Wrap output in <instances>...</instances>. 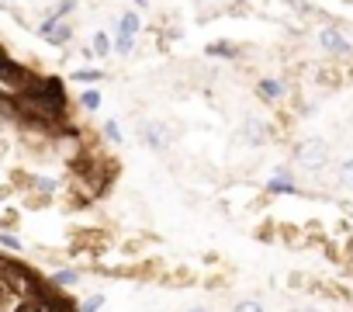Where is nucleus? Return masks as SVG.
<instances>
[{"instance_id":"1","label":"nucleus","mask_w":353,"mask_h":312,"mask_svg":"<svg viewBox=\"0 0 353 312\" xmlns=\"http://www.w3.org/2000/svg\"><path fill=\"white\" fill-rule=\"evenodd\" d=\"M298 164L305 167V170H322V167H329V142L325 139H305L301 146H298Z\"/></svg>"},{"instance_id":"2","label":"nucleus","mask_w":353,"mask_h":312,"mask_svg":"<svg viewBox=\"0 0 353 312\" xmlns=\"http://www.w3.org/2000/svg\"><path fill=\"white\" fill-rule=\"evenodd\" d=\"M319 46H322L325 52H332V56H350V49H353L339 28H322V32H319Z\"/></svg>"},{"instance_id":"3","label":"nucleus","mask_w":353,"mask_h":312,"mask_svg":"<svg viewBox=\"0 0 353 312\" xmlns=\"http://www.w3.org/2000/svg\"><path fill=\"white\" fill-rule=\"evenodd\" d=\"M142 139H145L152 149H166V142H170L166 132L159 128V121H145V125H142Z\"/></svg>"},{"instance_id":"4","label":"nucleus","mask_w":353,"mask_h":312,"mask_svg":"<svg viewBox=\"0 0 353 312\" xmlns=\"http://www.w3.org/2000/svg\"><path fill=\"white\" fill-rule=\"evenodd\" d=\"M243 139H246L250 146H263V142H267V128H263L256 118H246V125H243Z\"/></svg>"},{"instance_id":"5","label":"nucleus","mask_w":353,"mask_h":312,"mask_svg":"<svg viewBox=\"0 0 353 312\" xmlns=\"http://www.w3.org/2000/svg\"><path fill=\"white\" fill-rule=\"evenodd\" d=\"M42 32L49 35V42H59V46L70 39V25H56V18H52V21H46V28H42Z\"/></svg>"},{"instance_id":"6","label":"nucleus","mask_w":353,"mask_h":312,"mask_svg":"<svg viewBox=\"0 0 353 312\" xmlns=\"http://www.w3.org/2000/svg\"><path fill=\"white\" fill-rule=\"evenodd\" d=\"M260 94H263L267 101H277V97L284 94V84H281V80H260Z\"/></svg>"},{"instance_id":"7","label":"nucleus","mask_w":353,"mask_h":312,"mask_svg":"<svg viewBox=\"0 0 353 312\" xmlns=\"http://www.w3.org/2000/svg\"><path fill=\"white\" fill-rule=\"evenodd\" d=\"M339 184L353 191V156H350V160H343V164H339Z\"/></svg>"},{"instance_id":"8","label":"nucleus","mask_w":353,"mask_h":312,"mask_svg":"<svg viewBox=\"0 0 353 312\" xmlns=\"http://www.w3.org/2000/svg\"><path fill=\"white\" fill-rule=\"evenodd\" d=\"M111 52V35L108 32H97L94 35V56H108Z\"/></svg>"},{"instance_id":"9","label":"nucleus","mask_w":353,"mask_h":312,"mask_svg":"<svg viewBox=\"0 0 353 312\" xmlns=\"http://www.w3.org/2000/svg\"><path fill=\"white\" fill-rule=\"evenodd\" d=\"M232 312H267V309H263V302H260V298H239Z\"/></svg>"},{"instance_id":"10","label":"nucleus","mask_w":353,"mask_h":312,"mask_svg":"<svg viewBox=\"0 0 353 312\" xmlns=\"http://www.w3.org/2000/svg\"><path fill=\"white\" fill-rule=\"evenodd\" d=\"M14 312H49V309H46L42 302H35V298H32V302H21Z\"/></svg>"},{"instance_id":"11","label":"nucleus","mask_w":353,"mask_h":312,"mask_svg":"<svg viewBox=\"0 0 353 312\" xmlns=\"http://www.w3.org/2000/svg\"><path fill=\"white\" fill-rule=\"evenodd\" d=\"M101 305H104V298H101V295H90V298L83 302V309H80V312H97Z\"/></svg>"},{"instance_id":"12","label":"nucleus","mask_w":353,"mask_h":312,"mask_svg":"<svg viewBox=\"0 0 353 312\" xmlns=\"http://www.w3.org/2000/svg\"><path fill=\"white\" fill-rule=\"evenodd\" d=\"M135 28H139V18H135V14H125V21H121V32H125V35H132Z\"/></svg>"},{"instance_id":"13","label":"nucleus","mask_w":353,"mask_h":312,"mask_svg":"<svg viewBox=\"0 0 353 312\" xmlns=\"http://www.w3.org/2000/svg\"><path fill=\"white\" fill-rule=\"evenodd\" d=\"M83 104H87L90 111H94V108L101 104V94H97V90H83Z\"/></svg>"},{"instance_id":"14","label":"nucleus","mask_w":353,"mask_h":312,"mask_svg":"<svg viewBox=\"0 0 353 312\" xmlns=\"http://www.w3.org/2000/svg\"><path fill=\"white\" fill-rule=\"evenodd\" d=\"M56 284H77V274L73 271H59L56 274Z\"/></svg>"},{"instance_id":"15","label":"nucleus","mask_w":353,"mask_h":312,"mask_svg":"<svg viewBox=\"0 0 353 312\" xmlns=\"http://www.w3.org/2000/svg\"><path fill=\"white\" fill-rule=\"evenodd\" d=\"M128 49H132V35L118 32V52H128Z\"/></svg>"},{"instance_id":"16","label":"nucleus","mask_w":353,"mask_h":312,"mask_svg":"<svg viewBox=\"0 0 353 312\" xmlns=\"http://www.w3.org/2000/svg\"><path fill=\"white\" fill-rule=\"evenodd\" d=\"M104 132H108L114 142H121V128H118V121H108V125H104Z\"/></svg>"},{"instance_id":"17","label":"nucleus","mask_w":353,"mask_h":312,"mask_svg":"<svg viewBox=\"0 0 353 312\" xmlns=\"http://www.w3.org/2000/svg\"><path fill=\"white\" fill-rule=\"evenodd\" d=\"M0 243H8V246H11V250H21V243H18V240H14V236H8V233H0Z\"/></svg>"},{"instance_id":"18","label":"nucleus","mask_w":353,"mask_h":312,"mask_svg":"<svg viewBox=\"0 0 353 312\" xmlns=\"http://www.w3.org/2000/svg\"><path fill=\"white\" fill-rule=\"evenodd\" d=\"M77 80H97V73H94V70H80Z\"/></svg>"},{"instance_id":"19","label":"nucleus","mask_w":353,"mask_h":312,"mask_svg":"<svg viewBox=\"0 0 353 312\" xmlns=\"http://www.w3.org/2000/svg\"><path fill=\"white\" fill-rule=\"evenodd\" d=\"M188 312H212V309H208V305H191Z\"/></svg>"},{"instance_id":"20","label":"nucleus","mask_w":353,"mask_h":312,"mask_svg":"<svg viewBox=\"0 0 353 312\" xmlns=\"http://www.w3.org/2000/svg\"><path fill=\"white\" fill-rule=\"evenodd\" d=\"M301 312H322V309H301Z\"/></svg>"}]
</instances>
